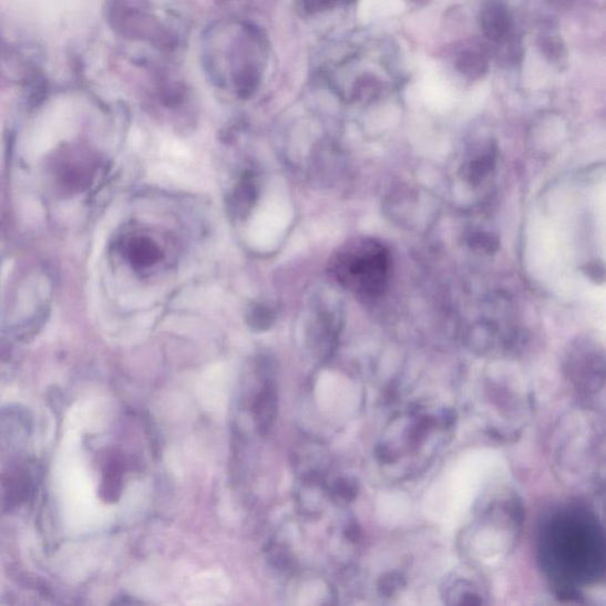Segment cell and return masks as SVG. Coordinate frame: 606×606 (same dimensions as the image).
I'll use <instances>...</instances> for the list:
<instances>
[{"mask_svg":"<svg viewBox=\"0 0 606 606\" xmlns=\"http://www.w3.org/2000/svg\"><path fill=\"white\" fill-rule=\"evenodd\" d=\"M538 558L556 597L582 603V588L605 576V536L598 516L577 504L551 512L540 531Z\"/></svg>","mask_w":606,"mask_h":606,"instance_id":"cell-1","label":"cell"},{"mask_svg":"<svg viewBox=\"0 0 606 606\" xmlns=\"http://www.w3.org/2000/svg\"><path fill=\"white\" fill-rule=\"evenodd\" d=\"M455 427L453 409L427 403L409 404L389 420L374 448L376 460L394 479L418 475L452 440Z\"/></svg>","mask_w":606,"mask_h":606,"instance_id":"cell-2","label":"cell"},{"mask_svg":"<svg viewBox=\"0 0 606 606\" xmlns=\"http://www.w3.org/2000/svg\"><path fill=\"white\" fill-rule=\"evenodd\" d=\"M207 75L240 96L251 95L264 81L268 44L258 28L225 22L207 31L203 45Z\"/></svg>","mask_w":606,"mask_h":606,"instance_id":"cell-3","label":"cell"},{"mask_svg":"<svg viewBox=\"0 0 606 606\" xmlns=\"http://www.w3.org/2000/svg\"><path fill=\"white\" fill-rule=\"evenodd\" d=\"M525 521L522 497L511 489H494L476 501L469 524L459 536V547L473 567L491 568L514 549Z\"/></svg>","mask_w":606,"mask_h":606,"instance_id":"cell-4","label":"cell"},{"mask_svg":"<svg viewBox=\"0 0 606 606\" xmlns=\"http://www.w3.org/2000/svg\"><path fill=\"white\" fill-rule=\"evenodd\" d=\"M554 463L563 479L598 490L604 482V422L598 411L582 407L559 425Z\"/></svg>","mask_w":606,"mask_h":606,"instance_id":"cell-5","label":"cell"},{"mask_svg":"<svg viewBox=\"0 0 606 606\" xmlns=\"http://www.w3.org/2000/svg\"><path fill=\"white\" fill-rule=\"evenodd\" d=\"M392 255L382 240L361 238L343 251L339 274L346 286L369 301L382 298L392 274Z\"/></svg>","mask_w":606,"mask_h":606,"instance_id":"cell-6","label":"cell"},{"mask_svg":"<svg viewBox=\"0 0 606 606\" xmlns=\"http://www.w3.org/2000/svg\"><path fill=\"white\" fill-rule=\"evenodd\" d=\"M564 370L569 383L581 398L582 407L593 408V401L604 390V352L602 346L593 339L582 338L571 345Z\"/></svg>","mask_w":606,"mask_h":606,"instance_id":"cell-7","label":"cell"},{"mask_svg":"<svg viewBox=\"0 0 606 606\" xmlns=\"http://www.w3.org/2000/svg\"><path fill=\"white\" fill-rule=\"evenodd\" d=\"M110 21L121 37L127 40L145 41L162 47L171 43L168 31L145 0H113Z\"/></svg>","mask_w":606,"mask_h":606,"instance_id":"cell-8","label":"cell"},{"mask_svg":"<svg viewBox=\"0 0 606 606\" xmlns=\"http://www.w3.org/2000/svg\"><path fill=\"white\" fill-rule=\"evenodd\" d=\"M441 597L448 605H483L489 603V595L476 582L452 575L441 585Z\"/></svg>","mask_w":606,"mask_h":606,"instance_id":"cell-9","label":"cell"},{"mask_svg":"<svg viewBox=\"0 0 606 606\" xmlns=\"http://www.w3.org/2000/svg\"><path fill=\"white\" fill-rule=\"evenodd\" d=\"M496 150L492 144L481 146L472 152L463 165L465 182L477 186L489 178L496 166Z\"/></svg>","mask_w":606,"mask_h":606,"instance_id":"cell-10","label":"cell"},{"mask_svg":"<svg viewBox=\"0 0 606 606\" xmlns=\"http://www.w3.org/2000/svg\"><path fill=\"white\" fill-rule=\"evenodd\" d=\"M277 410V400L275 391L270 386H267L261 393L258 394L254 405L255 419L259 431L267 432L273 425Z\"/></svg>","mask_w":606,"mask_h":606,"instance_id":"cell-11","label":"cell"},{"mask_svg":"<svg viewBox=\"0 0 606 606\" xmlns=\"http://www.w3.org/2000/svg\"><path fill=\"white\" fill-rule=\"evenodd\" d=\"M483 28L494 40L504 38L510 28L506 12L501 8H491L483 16Z\"/></svg>","mask_w":606,"mask_h":606,"instance_id":"cell-12","label":"cell"},{"mask_svg":"<svg viewBox=\"0 0 606 606\" xmlns=\"http://www.w3.org/2000/svg\"><path fill=\"white\" fill-rule=\"evenodd\" d=\"M405 585V577L402 574L396 573V571H393V573H389L380 578L378 583V592L379 595L382 597H392L397 593L403 590Z\"/></svg>","mask_w":606,"mask_h":606,"instance_id":"cell-13","label":"cell"},{"mask_svg":"<svg viewBox=\"0 0 606 606\" xmlns=\"http://www.w3.org/2000/svg\"><path fill=\"white\" fill-rule=\"evenodd\" d=\"M473 250L492 254L497 247V240L489 234L477 233L471 236L469 240Z\"/></svg>","mask_w":606,"mask_h":606,"instance_id":"cell-14","label":"cell"},{"mask_svg":"<svg viewBox=\"0 0 606 606\" xmlns=\"http://www.w3.org/2000/svg\"><path fill=\"white\" fill-rule=\"evenodd\" d=\"M346 2V0H302L304 9L309 14L321 13Z\"/></svg>","mask_w":606,"mask_h":606,"instance_id":"cell-15","label":"cell"},{"mask_svg":"<svg viewBox=\"0 0 606 606\" xmlns=\"http://www.w3.org/2000/svg\"><path fill=\"white\" fill-rule=\"evenodd\" d=\"M336 492L341 499L346 501H351L356 497L358 489L355 482L346 479H340L336 482Z\"/></svg>","mask_w":606,"mask_h":606,"instance_id":"cell-16","label":"cell"},{"mask_svg":"<svg viewBox=\"0 0 606 606\" xmlns=\"http://www.w3.org/2000/svg\"><path fill=\"white\" fill-rule=\"evenodd\" d=\"M484 65L482 59L475 54H470L463 58L461 66L463 68V73L476 75L482 72V66Z\"/></svg>","mask_w":606,"mask_h":606,"instance_id":"cell-17","label":"cell"}]
</instances>
